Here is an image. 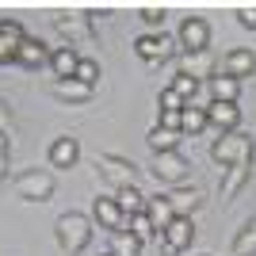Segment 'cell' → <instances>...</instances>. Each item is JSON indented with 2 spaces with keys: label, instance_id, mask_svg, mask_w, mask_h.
Listing matches in <instances>:
<instances>
[{
  "label": "cell",
  "instance_id": "16",
  "mask_svg": "<svg viewBox=\"0 0 256 256\" xmlns=\"http://www.w3.org/2000/svg\"><path fill=\"white\" fill-rule=\"evenodd\" d=\"M50 46L42 42V38H23L20 42V54H16V65H23V69H38V65H50Z\"/></svg>",
  "mask_w": 256,
  "mask_h": 256
},
{
  "label": "cell",
  "instance_id": "23",
  "mask_svg": "<svg viewBox=\"0 0 256 256\" xmlns=\"http://www.w3.org/2000/svg\"><path fill=\"white\" fill-rule=\"evenodd\" d=\"M203 130H206V111L195 107V104H188L180 111V134H192L195 138V134H203Z\"/></svg>",
  "mask_w": 256,
  "mask_h": 256
},
{
  "label": "cell",
  "instance_id": "29",
  "mask_svg": "<svg viewBox=\"0 0 256 256\" xmlns=\"http://www.w3.org/2000/svg\"><path fill=\"white\" fill-rule=\"evenodd\" d=\"M172 92H176V96H180L184 100V104H192V100H195V92H199V80H192V76H184V73H176V76H172Z\"/></svg>",
  "mask_w": 256,
  "mask_h": 256
},
{
  "label": "cell",
  "instance_id": "14",
  "mask_svg": "<svg viewBox=\"0 0 256 256\" xmlns=\"http://www.w3.org/2000/svg\"><path fill=\"white\" fill-rule=\"evenodd\" d=\"M248 176H252V160H241V164H230L222 176V188H218V195H222V203H230V199H237V192L248 184Z\"/></svg>",
  "mask_w": 256,
  "mask_h": 256
},
{
  "label": "cell",
  "instance_id": "28",
  "mask_svg": "<svg viewBox=\"0 0 256 256\" xmlns=\"http://www.w3.org/2000/svg\"><path fill=\"white\" fill-rule=\"evenodd\" d=\"M126 222H130V234L138 237V241H150V237L157 234V230H153V222H150V214H146V210H138V214H130Z\"/></svg>",
  "mask_w": 256,
  "mask_h": 256
},
{
  "label": "cell",
  "instance_id": "3",
  "mask_svg": "<svg viewBox=\"0 0 256 256\" xmlns=\"http://www.w3.org/2000/svg\"><path fill=\"white\" fill-rule=\"evenodd\" d=\"M192 160L184 157L180 150H172V153H153V180L160 184V188H180L188 176H192Z\"/></svg>",
  "mask_w": 256,
  "mask_h": 256
},
{
  "label": "cell",
  "instance_id": "22",
  "mask_svg": "<svg viewBox=\"0 0 256 256\" xmlns=\"http://www.w3.org/2000/svg\"><path fill=\"white\" fill-rule=\"evenodd\" d=\"M230 256H256V218H248V222L237 230L234 245H230Z\"/></svg>",
  "mask_w": 256,
  "mask_h": 256
},
{
  "label": "cell",
  "instance_id": "37",
  "mask_svg": "<svg viewBox=\"0 0 256 256\" xmlns=\"http://www.w3.org/2000/svg\"><path fill=\"white\" fill-rule=\"evenodd\" d=\"M100 256H111V252H100Z\"/></svg>",
  "mask_w": 256,
  "mask_h": 256
},
{
  "label": "cell",
  "instance_id": "10",
  "mask_svg": "<svg viewBox=\"0 0 256 256\" xmlns=\"http://www.w3.org/2000/svg\"><path fill=\"white\" fill-rule=\"evenodd\" d=\"M203 199H206L203 188H172V192H164V203L172 206L176 218H192V210H199Z\"/></svg>",
  "mask_w": 256,
  "mask_h": 256
},
{
  "label": "cell",
  "instance_id": "30",
  "mask_svg": "<svg viewBox=\"0 0 256 256\" xmlns=\"http://www.w3.org/2000/svg\"><path fill=\"white\" fill-rule=\"evenodd\" d=\"M73 80H80V84H88V88H96V80H100V62H92V58H80V65H76Z\"/></svg>",
  "mask_w": 256,
  "mask_h": 256
},
{
  "label": "cell",
  "instance_id": "35",
  "mask_svg": "<svg viewBox=\"0 0 256 256\" xmlns=\"http://www.w3.org/2000/svg\"><path fill=\"white\" fill-rule=\"evenodd\" d=\"M237 23L248 27V31H256V8H241V12H237Z\"/></svg>",
  "mask_w": 256,
  "mask_h": 256
},
{
  "label": "cell",
  "instance_id": "27",
  "mask_svg": "<svg viewBox=\"0 0 256 256\" xmlns=\"http://www.w3.org/2000/svg\"><path fill=\"white\" fill-rule=\"evenodd\" d=\"M111 241H115V248H111V256H142V241L134 234H111Z\"/></svg>",
  "mask_w": 256,
  "mask_h": 256
},
{
  "label": "cell",
  "instance_id": "32",
  "mask_svg": "<svg viewBox=\"0 0 256 256\" xmlns=\"http://www.w3.org/2000/svg\"><path fill=\"white\" fill-rule=\"evenodd\" d=\"M138 16H142L146 23H150V27H160L168 12H164V8H157V4H146V8H138Z\"/></svg>",
  "mask_w": 256,
  "mask_h": 256
},
{
  "label": "cell",
  "instance_id": "17",
  "mask_svg": "<svg viewBox=\"0 0 256 256\" xmlns=\"http://www.w3.org/2000/svg\"><path fill=\"white\" fill-rule=\"evenodd\" d=\"M214 69H218V62H214V54H210V50H203V54H188V58L180 62V73H184V76H192V80H203V76L210 80Z\"/></svg>",
  "mask_w": 256,
  "mask_h": 256
},
{
  "label": "cell",
  "instance_id": "1",
  "mask_svg": "<svg viewBox=\"0 0 256 256\" xmlns=\"http://www.w3.org/2000/svg\"><path fill=\"white\" fill-rule=\"evenodd\" d=\"M54 234H58V245H62V252L76 256V252H84L88 241H92V218L88 214H62L58 222H54Z\"/></svg>",
  "mask_w": 256,
  "mask_h": 256
},
{
  "label": "cell",
  "instance_id": "24",
  "mask_svg": "<svg viewBox=\"0 0 256 256\" xmlns=\"http://www.w3.org/2000/svg\"><path fill=\"white\" fill-rule=\"evenodd\" d=\"M180 138H184V134H176V130L153 126V130H150V138H146V142H150V150H153V153H172L176 146H180Z\"/></svg>",
  "mask_w": 256,
  "mask_h": 256
},
{
  "label": "cell",
  "instance_id": "26",
  "mask_svg": "<svg viewBox=\"0 0 256 256\" xmlns=\"http://www.w3.org/2000/svg\"><path fill=\"white\" fill-rule=\"evenodd\" d=\"M115 203H118V210L130 218V214L146 210V195H142L138 188H122V192H115Z\"/></svg>",
  "mask_w": 256,
  "mask_h": 256
},
{
  "label": "cell",
  "instance_id": "33",
  "mask_svg": "<svg viewBox=\"0 0 256 256\" xmlns=\"http://www.w3.org/2000/svg\"><path fill=\"white\" fill-rule=\"evenodd\" d=\"M8 153H12V142L0 134V184H4V176H8Z\"/></svg>",
  "mask_w": 256,
  "mask_h": 256
},
{
  "label": "cell",
  "instance_id": "8",
  "mask_svg": "<svg viewBox=\"0 0 256 256\" xmlns=\"http://www.w3.org/2000/svg\"><path fill=\"white\" fill-rule=\"evenodd\" d=\"M180 46L188 54L210 50V23H206L203 16H188V20L180 23Z\"/></svg>",
  "mask_w": 256,
  "mask_h": 256
},
{
  "label": "cell",
  "instance_id": "25",
  "mask_svg": "<svg viewBox=\"0 0 256 256\" xmlns=\"http://www.w3.org/2000/svg\"><path fill=\"white\" fill-rule=\"evenodd\" d=\"M146 214H150V222H153V230H157V234L172 222V218H176V214H172V206L164 203V195H157V199H146Z\"/></svg>",
  "mask_w": 256,
  "mask_h": 256
},
{
  "label": "cell",
  "instance_id": "9",
  "mask_svg": "<svg viewBox=\"0 0 256 256\" xmlns=\"http://www.w3.org/2000/svg\"><path fill=\"white\" fill-rule=\"evenodd\" d=\"M92 218H96L100 230H107V234H122V230H126V214L118 210L115 195H100L96 203H92Z\"/></svg>",
  "mask_w": 256,
  "mask_h": 256
},
{
  "label": "cell",
  "instance_id": "31",
  "mask_svg": "<svg viewBox=\"0 0 256 256\" xmlns=\"http://www.w3.org/2000/svg\"><path fill=\"white\" fill-rule=\"evenodd\" d=\"M157 107H160V111H184V107H188V104H184V100L176 96L172 88H164V92H160V96H157Z\"/></svg>",
  "mask_w": 256,
  "mask_h": 256
},
{
  "label": "cell",
  "instance_id": "18",
  "mask_svg": "<svg viewBox=\"0 0 256 256\" xmlns=\"http://www.w3.org/2000/svg\"><path fill=\"white\" fill-rule=\"evenodd\" d=\"M76 160H80V146H76V138H69V134L54 138V146H50V164H54V168H73Z\"/></svg>",
  "mask_w": 256,
  "mask_h": 256
},
{
  "label": "cell",
  "instance_id": "6",
  "mask_svg": "<svg viewBox=\"0 0 256 256\" xmlns=\"http://www.w3.org/2000/svg\"><path fill=\"white\" fill-rule=\"evenodd\" d=\"M96 168H100V176H104L115 192L134 188V180H138V164L126 160V157H115V153H100V157H96Z\"/></svg>",
  "mask_w": 256,
  "mask_h": 256
},
{
  "label": "cell",
  "instance_id": "20",
  "mask_svg": "<svg viewBox=\"0 0 256 256\" xmlns=\"http://www.w3.org/2000/svg\"><path fill=\"white\" fill-rule=\"evenodd\" d=\"M237 96H241V80L222 76V73L210 76V100L214 104H237Z\"/></svg>",
  "mask_w": 256,
  "mask_h": 256
},
{
  "label": "cell",
  "instance_id": "19",
  "mask_svg": "<svg viewBox=\"0 0 256 256\" xmlns=\"http://www.w3.org/2000/svg\"><path fill=\"white\" fill-rule=\"evenodd\" d=\"M76 65H80V54L69 50V46H58V50L50 54V69H54V76H58V80H73Z\"/></svg>",
  "mask_w": 256,
  "mask_h": 256
},
{
  "label": "cell",
  "instance_id": "36",
  "mask_svg": "<svg viewBox=\"0 0 256 256\" xmlns=\"http://www.w3.org/2000/svg\"><path fill=\"white\" fill-rule=\"evenodd\" d=\"M4 126H8V107L0 104V134H4Z\"/></svg>",
  "mask_w": 256,
  "mask_h": 256
},
{
  "label": "cell",
  "instance_id": "21",
  "mask_svg": "<svg viewBox=\"0 0 256 256\" xmlns=\"http://www.w3.org/2000/svg\"><path fill=\"white\" fill-rule=\"evenodd\" d=\"M54 96L65 100V104H88V100H92V88L80 84V80H54Z\"/></svg>",
  "mask_w": 256,
  "mask_h": 256
},
{
  "label": "cell",
  "instance_id": "34",
  "mask_svg": "<svg viewBox=\"0 0 256 256\" xmlns=\"http://www.w3.org/2000/svg\"><path fill=\"white\" fill-rule=\"evenodd\" d=\"M157 126L176 130V134H180V111H160V122H157Z\"/></svg>",
  "mask_w": 256,
  "mask_h": 256
},
{
  "label": "cell",
  "instance_id": "13",
  "mask_svg": "<svg viewBox=\"0 0 256 256\" xmlns=\"http://www.w3.org/2000/svg\"><path fill=\"white\" fill-rule=\"evenodd\" d=\"M222 76H234V80H241V76H252L256 73V54L252 50H230L222 58V69H218Z\"/></svg>",
  "mask_w": 256,
  "mask_h": 256
},
{
  "label": "cell",
  "instance_id": "15",
  "mask_svg": "<svg viewBox=\"0 0 256 256\" xmlns=\"http://www.w3.org/2000/svg\"><path fill=\"white\" fill-rule=\"evenodd\" d=\"M203 111H206V126H218L222 134H234L237 122H241L237 104H214V100H210V107H203Z\"/></svg>",
  "mask_w": 256,
  "mask_h": 256
},
{
  "label": "cell",
  "instance_id": "12",
  "mask_svg": "<svg viewBox=\"0 0 256 256\" xmlns=\"http://www.w3.org/2000/svg\"><path fill=\"white\" fill-rule=\"evenodd\" d=\"M134 50H138L142 62H168L172 58V38L168 34H142V38H134Z\"/></svg>",
  "mask_w": 256,
  "mask_h": 256
},
{
  "label": "cell",
  "instance_id": "11",
  "mask_svg": "<svg viewBox=\"0 0 256 256\" xmlns=\"http://www.w3.org/2000/svg\"><path fill=\"white\" fill-rule=\"evenodd\" d=\"M23 38L27 34H23L20 20H0V65H16V54H20Z\"/></svg>",
  "mask_w": 256,
  "mask_h": 256
},
{
  "label": "cell",
  "instance_id": "4",
  "mask_svg": "<svg viewBox=\"0 0 256 256\" xmlns=\"http://www.w3.org/2000/svg\"><path fill=\"white\" fill-rule=\"evenodd\" d=\"M12 192L20 195L23 203H46L54 195V176L46 168H27L20 176H12Z\"/></svg>",
  "mask_w": 256,
  "mask_h": 256
},
{
  "label": "cell",
  "instance_id": "2",
  "mask_svg": "<svg viewBox=\"0 0 256 256\" xmlns=\"http://www.w3.org/2000/svg\"><path fill=\"white\" fill-rule=\"evenodd\" d=\"M54 27H58V34L69 42V50H76V46H96L92 12H58V16H54Z\"/></svg>",
  "mask_w": 256,
  "mask_h": 256
},
{
  "label": "cell",
  "instance_id": "5",
  "mask_svg": "<svg viewBox=\"0 0 256 256\" xmlns=\"http://www.w3.org/2000/svg\"><path fill=\"white\" fill-rule=\"evenodd\" d=\"M210 157L222 164V168H230V164H241V160H252V134H241V130H234V134H222V138L210 146Z\"/></svg>",
  "mask_w": 256,
  "mask_h": 256
},
{
  "label": "cell",
  "instance_id": "7",
  "mask_svg": "<svg viewBox=\"0 0 256 256\" xmlns=\"http://www.w3.org/2000/svg\"><path fill=\"white\" fill-rule=\"evenodd\" d=\"M160 241H164V252L168 256H180L184 248H192V241H195V222L192 218H172V222L160 230Z\"/></svg>",
  "mask_w": 256,
  "mask_h": 256
}]
</instances>
